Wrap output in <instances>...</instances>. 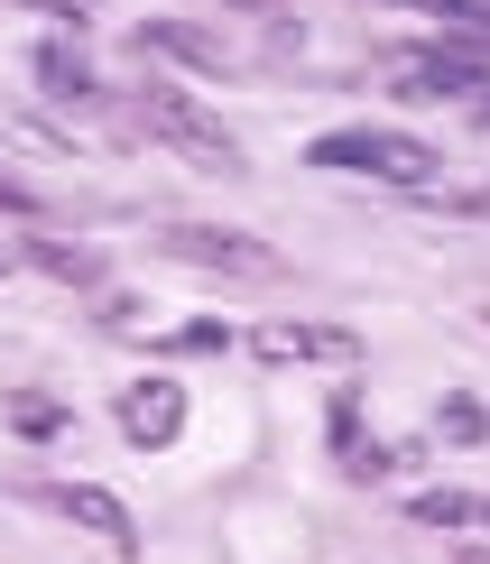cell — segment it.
Segmentation results:
<instances>
[{"mask_svg": "<svg viewBox=\"0 0 490 564\" xmlns=\"http://www.w3.org/2000/svg\"><path fill=\"white\" fill-rule=\"evenodd\" d=\"M0 416H10L19 435H37V444L75 426V408H65V398H37V389H10V398H0Z\"/></svg>", "mask_w": 490, "mask_h": 564, "instance_id": "11", "label": "cell"}, {"mask_svg": "<svg viewBox=\"0 0 490 564\" xmlns=\"http://www.w3.org/2000/svg\"><path fill=\"white\" fill-rule=\"evenodd\" d=\"M407 519L416 528H472V519H490V500H472V490H416Z\"/></svg>", "mask_w": 490, "mask_h": 564, "instance_id": "13", "label": "cell"}, {"mask_svg": "<svg viewBox=\"0 0 490 564\" xmlns=\"http://www.w3.org/2000/svg\"><path fill=\"white\" fill-rule=\"evenodd\" d=\"M435 435L472 454V444H490V408H481L472 389H445V398H435Z\"/></svg>", "mask_w": 490, "mask_h": 564, "instance_id": "10", "label": "cell"}, {"mask_svg": "<svg viewBox=\"0 0 490 564\" xmlns=\"http://www.w3.org/2000/svg\"><path fill=\"white\" fill-rule=\"evenodd\" d=\"M231 343H241L231 324H176V334L157 343V351H231Z\"/></svg>", "mask_w": 490, "mask_h": 564, "instance_id": "14", "label": "cell"}, {"mask_svg": "<svg viewBox=\"0 0 490 564\" xmlns=\"http://www.w3.org/2000/svg\"><path fill=\"white\" fill-rule=\"evenodd\" d=\"M157 250H167V260H195V269H231V278H277L287 269L260 231H214V223H167Z\"/></svg>", "mask_w": 490, "mask_h": 564, "instance_id": "4", "label": "cell"}, {"mask_svg": "<svg viewBox=\"0 0 490 564\" xmlns=\"http://www.w3.org/2000/svg\"><path fill=\"white\" fill-rule=\"evenodd\" d=\"M29 260L46 278H65V288H102V250H84V241H29Z\"/></svg>", "mask_w": 490, "mask_h": 564, "instance_id": "12", "label": "cell"}, {"mask_svg": "<svg viewBox=\"0 0 490 564\" xmlns=\"http://www.w3.org/2000/svg\"><path fill=\"white\" fill-rule=\"evenodd\" d=\"M454 564H490V546H462V555H454Z\"/></svg>", "mask_w": 490, "mask_h": 564, "instance_id": "16", "label": "cell"}, {"mask_svg": "<svg viewBox=\"0 0 490 564\" xmlns=\"http://www.w3.org/2000/svg\"><path fill=\"white\" fill-rule=\"evenodd\" d=\"M29 75H37L46 102H102V84H92V65H84V46H75V37H37Z\"/></svg>", "mask_w": 490, "mask_h": 564, "instance_id": "8", "label": "cell"}, {"mask_svg": "<svg viewBox=\"0 0 490 564\" xmlns=\"http://www.w3.org/2000/svg\"><path fill=\"white\" fill-rule=\"evenodd\" d=\"M111 416H121V435L139 444V454H167V444L185 435V389L167 380V370H149V380H130L121 398H111Z\"/></svg>", "mask_w": 490, "mask_h": 564, "instance_id": "5", "label": "cell"}, {"mask_svg": "<svg viewBox=\"0 0 490 564\" xmlns=\"http://www.w3.org/2000/svg\"><path fill=\"white\" fill-rule=\"evenodd\" d=\"M46 500H56V509H65V519H75L84 536H102L111 555H139V519H130L121 500H111L102 481H56V490H46Z\"/></svg>", "mask_w": 490, "mask_h": 564, "instance_id": "6", "label": "cell"}, {"mask_svg": "<svg viewBox=\"0 0 490 564\" xmlns=\"http://www.w3.org/2000/svg\"><path fill=\"white\" fill-rule=\"evenodd\" d=\"M306 167L324 176H380V185H435L445 176V149L416 130H389V121H342L306 149Z\"/></svg>", "mask_w": 490, "mask_h": 564, "instance_id": "1", "label": "cell"}, {"mask_svg": "<svg viewBox=\"0 0 490 564\" xmlns=\"http://www.w3.org/2000/svg\"><path fill=\"white\" fill-rule=\"evenodd\" d=\"M139 56H176V65H204V75H222V37L214 29H185V19H149L139 29Z\"/></svg>", "mask_w": 490, "mask_h": 564, "instance_id": "9", "label": "cell"}, {"mask_svg": "<svg viewBox=\"0 0 490 564\" xmlns=\"http://www.w3.org/2000/svg\"><path fill=\"white\" fill-rule=\"evenodd\" d=\"M481 46H416L407 56V75H399V93H416V102H445V93H481Z\"/></svg>", "mask_w": 490, "mask_h": 564, "instance_id": "7", "label": "cell"}, {"mask_svg": "<svg viewBox=\"0 0 490 564\" xmlns=\"http://www.w3.org/2000/svg\"><path fill=\"white\" fill-rule=\"evenodd\" d=\"M0 214H19V223H37V195L19 176H0Z\"/></svg>", "mask_w": 490, "mask_h": 564, "instance_id": "15", "label": "cell"}, {"mask_svg": "<svg viewBox=\"0 0 490 564\" xmlns=\"http://www.w3.org/2000/svg\"><path fill=\"white\" fill-rule=\"evenodd\" d=\"M139 130H149L157 139V149H176L185 158V167H204V176H250V158H241V139H231L222 121H214V111H204L195 102V93H185V84H167V75H149V84H139Z\"/></svg>", "mask_w": 490, "mask_h": 564, "instance_id": "2", "label": "cell"}, {"mask_svg": "<svg viewBox=\"0 0 490 564\" xmlns=\"http://www.w3.org/2000/svg\"><path fill=\"white\" fill-rule=\"evenodd\" d=\"M250 351H260L269 370H352L361 361V334L352 324H306V315H277L250 334Z\"/></svg>", "mask_w": 490, "mask_h": 564, "instance_id": "3", "label": "cell"}]
</instances>
